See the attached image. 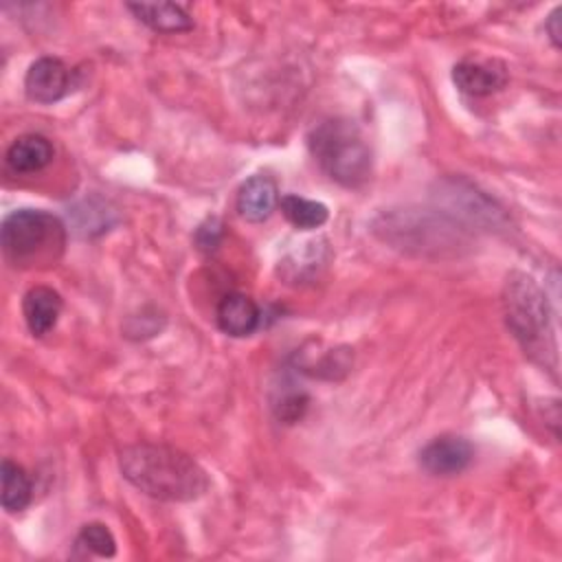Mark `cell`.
<instances>
[{
    "label": "cell",
    "instance_id": "obj_2",
    "mask_svg": "<svg viewBox=\"0 0 562 562\" xmlns=\"http://www.w3.org/2000/svg\"><path fill=\"white\" fill-rule=\"evenodd\" d=\"M505 318L525 349V353L542 367H555V336L551 323V310L542 288L522 272L507 277L503 290Z\"/></svg>",
    "mask_w": 562,
    "mask_h": 562
},
{
    "label": "cell",
    "instance_id": "obj_19",
    "mask_svg": "<svg viewBox=\"0 0 562 562\" xmlns=\"http://www.w3.org/2000/svg\"><path fill=\"white\" fill-rule=\"evenodd\" d=\"M562 7H555L551 13H549V18H547V24H544V29H547V33H549V40L553 42V46L555 48H560V44H562Z\"/></svg>",
    "mask_w": 562,
    "mask_h": 562
},
{
    "label": "cell",
    "instance_id": "obj_3",
    "mask_svg": "<svg viewBox=\"0 0 562 562\" xmlns=\"http://www.w3.org/2000/svg\"><path fill=\"white\" fill-rule=\"evenodd\" d=\"M318 167L342 187H360L371 176V149L349 119H325L307 134Z\"/></svg>",
    "mask_w": 562,
    "mask_h": 562
},
{
    "label": "cell",
    "instance_id": "obj_18",
    "mask_svg": "<svg viewBox=\"0 0 562 562\" xmlns=\"http://www.w3.org/2000/svg\"><path fill=\"white\" fill-rule=\"evenodd\" d=\"M222 228H224V226H222V222H220L217 217L204 220V222L198 226V231H195V244H198V248H200L202 252L215 250V248L220 246V241H222V235H224Z\"/></svg>",
    "mask_w": 562,
    "mask_h": 562
},
{
    "label": "cell",
    "instance_id": "obj_8",
    "mask_svg": "<svg viewBox=\"0 0 562 562\" xmlns=\"http://www.w3.org/2000/svg\"><path fill=\"white\" fill-rule=\"evenodd\" d=\"M70 90V70L57 57L35 59L24 75V92L35 103H55Z\"/></svg>",
    "mask_w": 562,
    "mask_h": 562
},
{
    "label": "cell",
    "instance_id": "obj_16",
    "mask_svg": "<svg viewBox=\"0 0 562 562\" xmlns=\"http://www.w3.org/2000/svg\"><path fill=\"white\" fill-rule=\"evenodd\" d=\"M75 544L99 558H112L116 553V540L103 522L83 525Z\"/></svg>",
    "mask_w": 562,
    "mask_h": 562
},
{
    "label": "cell",
    "instance_id": "obj_5",
    "mask_svg": "<svg viewBox=\"0 0 562 562\" xmlns=\"http://www.w3.org/2000/svg\"><path fill=\"white\" fill-rule=\"evenodd\" d=\"M375 231L395 248L417 250L419 255H428V250L443 255V250L459 248L463 241V233L452 220L426 211H393L382 217Z\"/></svg>",
    "mask_w": 562,
    "mask_h": 562
},
{
    "label": "cell",
    "instance_id": "obj_9",
    "mask_svg": "<svg viewBox=\"0 0 562 562\" xmlns=\"http://www.w3.org/2000/svg\"><path fill=\"white\" fill-rule=\"evenodd\" d=\"M237 211L246 222H263L279 204L277 182L266 173H255L237 191Z\"/></svg>",
    "mask_w": 562,
    "mask_h": 562
},
{
    "label": "cell",
    "instance_id": "obj_6",
    "mask_svg": "<svg viewBox=\"0 0 562 562\" xmlns=\"http://www.w3.org/2000/svg\"><path fill=\"white\" fill-rule=\"evenodd\" d=\"M507 66L494 57H465L452 68L454 86L470 97L494 94L507 86Z\"/></svg>",
    "mask_w": 562,
    "mask_h": 562
},
{
    "label": "cell",
    "instance_id": "obj_4",
    "mask_svg": "<svg viewBox=\"0 0 562 562\" xmlns=\"http://www.w3.org/2000/svg\"><path fill=\"white\" fill-rule=\"evenodd\" d=\"M0 241L11 266L33 268L57 261L66 244V228L48 211L18 209L2 220Z\"/></svg>",
    "mask_w": 562,
    "mask_h": 562
},
{
    "label": "cell",
    "instance_id": "obj_7",
    "mask_svg": "<svg viewBox=\"0 0 562 562\" xmlns=\"http://www.w3.org/2000/svg\"><path fill=\"white\" fill-rule=\"evenodd\" d=\"M474 459V448L457 435H441L426 443L419 452V465L432 476H454Z\"/></svg>",
    "mask_w": 562,
    "mask_h": 562
},
{
    "label": "cell",
    "instance_id": "obj_13",
    "mask_svg": "<svg viewBox=\"0 0 562 562\" xmlns=\"http://www.w3.org/2000/svg\"><path fill=\"white\" fill-rule=\"evenodd\" d=\"M127 9L136 15V20H140L143 24H147L158 33H178V31H189L193 26L191 15L180 4L136 2V4H127Z\"/></svg>",
    "mask_w": 562,
    "mask_h": 562
},
{
    "label": "cell",
    "instance_id": "obj_1",
    "mask_svg": "<svg viewBox=\"0 0 562 562\" xmlns=\"http://www.w3.org/2000/svg\"><path fill=\"white\" fill-rule=\"evenodd\" d=\"M119 468L136 490L158 501L187 503L209 490L204 468L187 452L165 443H134L123 448Z\"/></svg>",
    "mask_w": 562,
    "mask_h": 562
},
{
    "label": "cell",
    "instance_id": "obj_11",
    "mask_svg": "<svg viewBox=\"0 0 562 562\" xmlns=\"http://www.w3.org/2000/svg\"><path fill=\"white\" fill-rule=\"evenodd\" d=\"M61 296L48 285L31 288L22 299V314L33 336H46L61 314Z\"/></svg>",
    "mask_w": 562,
    "mask_h": 562
},
{
    "label": "cell",
    "instance_id": "obj_10",
    "mask_svg": "<svg viewBox=\"0 0 562 562\" xmlns=\"http://www.w3.org/2000/svg\"><path fill=\"white\" fill-rule=\"evenodd\" d=\"M215 321L224 334L244 338L259 327L261 312H259V305L248 294L231 292L217 303Z\"/></svg>",
    "mask_w": 562,
    "mask_h": 562
},
{
    "label": "cell",
    "instance_id": "obj_12",
    "mask_svg": "<svg viewBox=\"0 0 562 562\" xmlns=\"http://www.w3.org/2000/svg\"><path fill=\"white\" fill-rule=\"evenodd\" d=\"M53 160V145L42 134H22L7 149V165L15 173H35Z\"/></svg>",
    "mask_w": 562,
    "mask_h": 562
},
{
    "label": "cell",
    "instance_id": "obj_14",
    "mask_svg": "<svg viewBox=\"0 0 562 562\" xmlns=\"http://www.w3.org/2000/svg\"><path fill=\"white\" fill-rule=\"evenodd\" d=\"M0 481H2V492H0L2 507L9 514H18L26 509L33 498V483L26 470L15 461L4 459L0 465Z\"/></svg>",
    "mask_w": 562,
    "mask_h": 562
},
{
    "label": "cell",
    "instance_id": "obj_17",
    "mask_svg": "<svg viewBox=\"0 0 562 562\" xmlns=\"http://www.w3.org/2000/svg\"><path fill=\"white\" fill-rule=\"evenodd\" d=\"M305 406H307V395L301 389H281L279 395L272 400V408L277 417L285 424L301 419Z\"/></svg>",
    "mask_w": 562,
    "mask_h": 562
},
{
    "label": "cell",
    "instance_id": "obj_15",
    "mask_svg": "<svg viewBox=\"0 0 562 562\" xmlns=\"http://www.w3.org/2000/svg\"><path fill=\"white\" fill-rule=\"evenodd\" d=\"M279 209L283 217L299 231L321 228L329 220V209L323 202L307 200L296 193H285L279 198Z\"/></svg>",
    "mask_w": 562,
    "mask_h": 562
}]
</instances>
